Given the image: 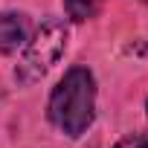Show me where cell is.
<instances>
[{
	"mask_svg": "<svg viewBox=\"0 0 148 148\" xmlns=\"http://www.w3.org/2000/svg\"><path fill=\"white\" fill-rule=\"evenodd\" d=\"M113 148H148V131L128 134V136H125V139H119Z\"/></svg>",
	"mask_w": 148,
	"mask_h": 148,
	"instance_id": "obj_5",
	"label": "cell"
},
{
	"mask_svg": "<svg viewBox=\"0 0 148 148\" xmlns=\"http://www.w3.org/2000/svg\"><path fill=\"white\" fill-rule=\"evenodd\" d=\"M49 122L67 134V136H82L96 116V79L87 67H70L64 79L52 87L49 105H47Z\"/></svg>",
	"mask_w": 148,
	"mask_h": 148,
	"instance_id": "obj_1",
	"label": "cell"
},
{
	"mask_svg": "<svg viewBox=\"0 0 148 148\" xmlns=\"http://www.w3.org/2000/svg\"><path fill=\"white\" fill-rule=\"evenodd\" d=\"M102 6H105V0H64V12H67V18L76 21V23L96 18V15L102 12Z\"/></svg>",
	"mask_w": 148,
	"mask_h": 148,
	"instance_id": "obj_4",
	"label": "cell"
},
{
	"mask_svg": "<svg viewBox=\"0 0 148 148\" xmlns=\"http://www.w3.org/2000/svg\"><path fill=\"white\" fill-rule=\"evenodd\" d=\"M32 35V23L23 12H3L0 15V52L15 55L18 49L26 47Z\"/></svg>",
	"mask_w": 148,
	"mask_h": 148,
	"instance_id": "obj_3",
	"label": "cell"
},
{
	"mask_svg": "<svg viewBox=\"0 0 148 148\" xmlns=\"http://www.w3.org/2000/svg\"><path fill=\"white\" fill-rule=\"evenodd\" d=\"M67 41H70V32H67V26L61 21H55V18L44 21L29 35L23 58L18 61V70H15L18 84H35L38 79H44L47 73L58 64V58L64 55Z\"/></svg>",
	"mask_w": 148,
	"mask_h": 148,
	"instance_id": "obj_2",
	"label": "cell"
},
{
	"mask_svg": "<svg viewBox=\"0 0 148 148\" xmlns=\"http://www.w3.org/2000/svg\"><path fill=\"white\" fill-rule=\"evenodd\" d=\"M145 110H148V102H145Z\"/></svg>",
	"mask_w": 148,
	"mask_h": 148,
	"instance_id": "obj_6",
	"label": "cell"
}]
</instances>
